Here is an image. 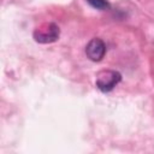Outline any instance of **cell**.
<instances>
[{
    "instance_id": "6da1fadb",
    "label": "cell",
    "mask_w": 154,
    "mask_h": 154,
    "mask_svg": "<svg viewBox=\"0 0 154 154\" xmlns=\"http://www.w3.org/2000/svg\"><path fill=\"white\" fill-rule=\"evenodd\" d=\"M60 30L55 23L48 22L38 25L34 30V40L38 43H52L59 38Z\"/></svg>"
},
{
    "instance_id": "7a4b0ae2",
    "label": "cell",
    "mask_w": 154,
    "mask_h": 154,
    "mask_svg": "<svg viewBox=\"0 0 154 154\" xmlns=\"http://www.w3.org/2000/svg\"><path fill=\"white\" fill-rule=\"evenodd\" d=\"M122 79V75L118 71H113V70H105L101 71L97 77H96V87L103 91H111Z\"/></svg>"
},
{
    "instance_id": "3957f363",
    "label": "cell",
    "mask_w": 154,
    "mask_h": 154,
    "mask_svg": "<svg viewBox=\"0 0 154 154\" xmlns=\"http://www.w3.org/2000/svg\"><path fill=\"white\" fill-rule=\"evenodd\" d=\"M105 53L106 46L101 38H91L85 47V54L93 61H100L105 57Z\"/></svg>"
},
{
    "instance_id": "277c9868",
    "label": "cell",
    "mask_w": 154,
    "mask_h": 154,
    "mask_svg": "<svg viewBox=\"0 0 154 154\" xmlns=\"http://www.w3.org/2000/svg\"><path fill=\"white\" fill-rule=\"evenodd\" d=\"M87 2L91 7H94L96 10H101V11L107 10L109 7V4H108L107 0H87Z\"/></svg>"
}]
</instances>
